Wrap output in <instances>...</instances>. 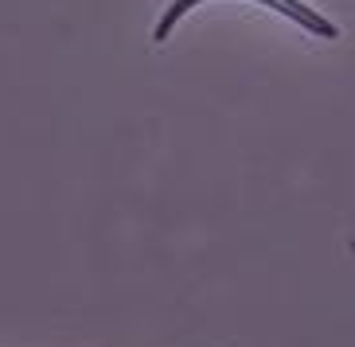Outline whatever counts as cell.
Segmentation results:
<instances>
[{
	"label": "cell",
	"mask_w": 355,
	"mask_h": 347,
	"mask_svg": "<svg viewBox=\"0 0 355 347\" xmlns=\"http://www.w3.org/2000/svg\"><path fill=\"white\" fill-rule=\"evenodd\" d=\"M196 4H207V0H172L164 8V16L157 20V28H153V39L157 43H164L168 35H172V28H176L184 16H188ZM250 4H261V8H270V12H277V16H285V20H293L301 32H309V35H316V39H340V28H336L324 12H316V8H309L304 0H250Z\"/></svg>",
	"instance_id": "obj_1"
}]
</instances>
